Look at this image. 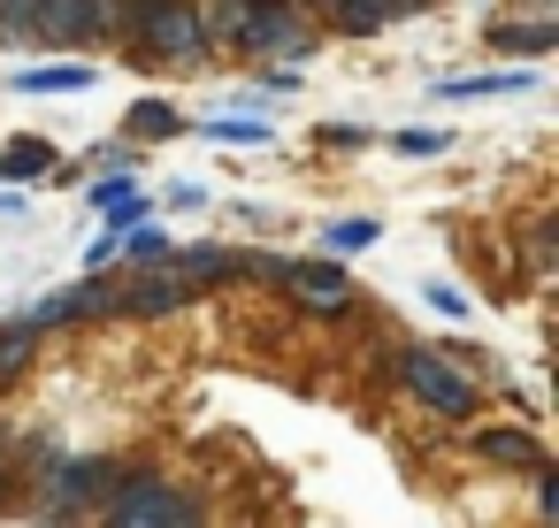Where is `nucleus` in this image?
I'll return each mask as SVG.
<instances>
[{
  "label": "nucleus",
  "instance_id": "nucleus-1",
  "mask_svg": "<svg viewBox=\"0 0 559 528\" xmlns=\"http://www.w3.org/2000/svg\"><path fill=\"white\" fill-rule=\"evenodd\" d=\"M116 32H139L154 62H192L207 55V24L192 0H116Z\"/></svg>",
  "mask_w": 559,
  "mask_h": 528
},
{
  "label": "nucleus",
  "instance_id": "nucleus-2",
  "mask_svg": "<svg viewBox=\"0 0 559 528\" xmlns=\"http://www.w3.org/2000/svg\"><path fill=\"white\" fill-rule=\"evenodd\" d=\"M399 383H406L429 413H444V421H467V413L483 406L475 375H467L452 352H437V345H399Z\"/></svg>",
  "mask_w": 559,
  "mask_h": 528
},
{
  "label": "nucleus",
  "instance_id": "nucleus-3",
  "mask_svg": "<svg viewBox=\"0 0 559 528\" xmlns=\"http://www.w3.org/2000/svg\"><path fill=\"white\" fill-rule=\"evenodd\" d=\"M238 47H246V55H269V62H307V55H314V24L292 9V0H246Z\"/></svg>",
  "mask_w": 559,
  "mask_h": 528
},
{
  "label": "nucleus",
  "instance_id": "nucleus-4",
  "mask_svg": "<svg viewBox=\"0 0 559 528\" xmlns=\"http://www.w3.org/2000/svg\"><path fill=\"white\" fill-rule=\"evenodd\" d=\"M108 528H200V505H192L177 482L139 475V482H116V497H108Z\"/></svg>",
  "mask_w": 559,
  "mask_h": 528
},
{
  "label": "nucleus",
  "instance_id": "nucleus-5",
  "mask_svg": "<svg viewBox=\"0 0 559 528\" xmlns=\"http://www.w3.org/2000/svg\"><path fill=\"white\" fill-rule=\"evenodd\" d=\"M32 32H39L47 47L108 39V32H116V0H39V9H32Z\"/></svg>",
  "mask_w": 559,
  "mask_h": 528
},
{
  "label": "nucleus",
  "instance_id": "nucleus-6",
  "mask_svg": "<svg viewBox=\"0 0 559 528\" xmlns=\"http://www.w3.org/2000/svg\"><path fill=\"white\" fill-rule=\"evenodd\" d=\"M192 299V284H185V268H177V245L162 253V261H131L123 268V299L116 307H131V314H169V307H185Z\"/></svg>",
  "mask_w": 559,
  "mask_h": 528
},
{
  "label": "nucleus",
  "instance_id": "nucleus-7",
  "mask_svg": "<svg viewBox=\"0 0 559 528\" xmlns=\"http://www.w3.org/2000/svg\"><path fill=\"white\" fill-rule=\"evenodd\" d=\"M284 291H292L307 314H345V307H353V284H345V268H330V261H284Z\"/></svg>",
  "mask_w": 559,
  "mask_h": 528
},
{
  "label": "nucleus",
  "instance_id": "nucleus-8",
  "mask_svg": "<svg viewBox=\"0 0 559 528\" xmlns=\"http://www.w3.org/2000/svg\"><path fill=\"white\" fill-rule=\"evenodd\" d=\"M47 490H55V505H85V497H108L116 490V467L108 459H62L47 475Z\"/></svg>",
  "mask_w": 559,
  "mask_h": 528
},
{
  "label": "nucleus",
  "instance_id": "nucleus-9",
  "mask_svg": "<svg viewBox=\"0 0 559 528\" xmlns=\"http://www.w3.org/2000/svg\"><path fill=\"white\" fill-rule=\"evenodd\" d=\"M177 268H185V284H192V291H215V284H238V276H246V253H223V245H185V253H177Z\"/></svg>",
  "mask_w": 559,
  "mask_h": 528
},
{
  "label": "nucleus",
  "instance_id": "nucleus-10",
  "mask_svg": "<svg viewBox=\"0 0 559 528\" xmlns=\"http://www.w3.org/2000/svg\"><path fill=\"white\" fill-rule=\"evenodd\" d=\"M475 452H483L490 467H544V444H536L528 429H483Z\"/></svg>",
  "mask_w": 559,
  "mask_h": 528
},
{
  "label": "nucleus",
  "instance_id": "nucleus-11",
  "mask_svg": "<svg viewBox=\"0 0 559 528\" xmlns=\"http://www.w3.org/2000/svg\"><path fill=\"white\" fill-rule=\"evenodd\" d=\"M177 131H185V116H177L169 100H139V108L123 116V139H131V146H162V139H177Z\"/></svg>",
  "mask_w": 559,
  "mask_h": 528
},
{
  "label": "nucleus",
  "instance_id": "nucleus-12",
  "mask_svg": "<svg viewBox=\"0 0 559 528\" xmlns=\"http://www.w3.org/2000/svg\"><path fill=\"white\" fill-rule=\"evenodd\" d=\"M93 77H100L93 62H47V70H24L16 85L24 93H93Z\"/></svg>",
  "mask_w": 559,
  "mask_h": 528
},
{
  "label": "nucleus",
  "instance_id": "nucleus-13",
  "mask_svg": "<svg viewBox=\"0 0 559 528\" xmlns=\"http://www.w3.org/2000/svg\"><path fill=\"white\" fill-rule=\"evenodd\" d=\"M47 169H55V146L47 139H9V154H0V177H9V184H32Z\"/></svg>",
  "mask_w": 559,
  "mask_h": 528
},
{
  "label": "nucleus",
  "instance_id": "nucleus-14",
  "mask_svg": "<svg viewBox=\"0 0 559 528\" xmlns=\"http://www.w3.org/2000/svg\"><path fill=\"white\" fill-rule=\"evenodd\" d=\"M490 47H498V55H528V62H536V55H551V47H559V32H551V24H498V32H490Z\"/></svg>",
  "mask_w": 559,
  "mask_h": 528
},
{
  "label": "nucleus",
  "instance_id": "nucleus-15",
  "mask_svg": "<svg viewBox=\"0 0 559 528\" xmlns=\"http://www.w3.org/2000/svg\"><path fill=\"white\" fill-rule=\"evenodd\" d=\"M32 352H39V329H32V322H0V383L24 375V368H32Z\"/></svg>",
  "mask_w": 559,
  "mask_h": 528
},
{
  "label": "nucleus",
  "instance_id": "nucleus-16",
  "mask_svg": "<svg viewBox=\"0 0 559 528\" xmlns=\"http://www.w3.org/2000/svg\"><path fill=\"white\" fill-rule=\"evenodd\" d=\"M376 238H383L376 215H345V223H330V253H360V245H376Z\"/></svg>",
  "mask_w": 559,
  "mask_h": 528
},
{
  "label": "nucleus",
  "instance_id": "nucleus-17",
  "mask_svg": "<svg viewBox=\"0 0 559 528\" xmlns=\"http://www.w3.org/2000/svg\"><path fill=\"white\" fill-rule=\"evenodd\" d=\"M528 77L521 70H506V77H452V85H437V100H467V93H521Z\"/></svg>",
  "mask_w": 559,
  "mask_h": 528
},
{
  "label": "nucleus",
  "instance_id": "nucleus-18",
  "mask_svg": "<svg viewBox=\"0 0 559 528\" xmlns=\"http://www.w3.org/2000/svg\"><path fill=\"white\" fill-rule=\"evenodd\" d=\"M330 9H337V32H353V39H376L383 32V16L368 9V0H330Z\"/></svg>",
  "mask_w": 559,
  "mask_h": 528
},
{
  "label": "nucleus",
  "instance_id": "nucleus-19",
  "mask_svg": "<svg viewBox=\"0 0 559 528\" xmlns=\"http://www.w3.org/2000/svg\"><path fill=\"white\" fill-rule=\"evenodd\" d=\"M215 139H230V146H261L269 139V123H207Z\"/></svg>",
  "mask_w": 559,
  "mask_h": 528
},
{
  "label": "nucleus",
  "instance_id": "nucleus-20",
  "mask_svg": "<svg viewBox=\"0 0 559 528\" xmlns=\"http://www.w3.org/2000/svg\"><path fill=\"white\" fill-rule=\"evenodd\" d=\"M123 238H131V261H162V253H169L162 230H123Z\"/></svg>",
  "mask_w": 559,
  "mask_h": 528
},
{
  "label": "nucleus",
  "instance_id": "nucleus-21",
  "mask_svg": "<svg viewBox=\"0 0 559 528\" xmlns=\"http://www.w3.org/2000/svg\"><path fill=\"white\" fill-rule=\"evenodd\" d=\"M536 475V513H544V528H551V513H559V482H551V467H528Z\"/></svg>",
  "mask_w": 559,
  "mask_h": 528
},
{
  "label": "nucleus",
  "instance_id": "nucleus-22",
  "mask_svg": "<svg viewBox=\"0 0 559 528\" xmlns=\"http://www.w3.org/2000/svg\"><path fill=\"white\" fill-rule=\"evenodd\" d=\"M399 154H444V131H399Z\"/></svg>",
  "mask_w": 559,
  "mask_h": 528
},
{
  "label": "nucleus",
  "instance_id": "nucleus-23",
  "mask_svg": "<svg viewBox=\"0 0 559 528\" xmlns=\"http://www.w3.org/2000/svg\"><path fill=\"white\" fill-rule=\"evenodd\" d=\"M238 16H246V0H223V9L200 16V24H207V32H238Z\"/></svg>",
  "mask_w": 559,
  "mask_h": 528
},
{
  "label": "nucleus",
  "instance_id": "nucleus-24",
  "mask_svg": "<svg viewBox=\"0 0 559 528\" xmlns=\"http://www.w3.org/2000/svg\"><path fill=\"white\" fill-rule=\"evenodd\" d=\"M421 299H429V307H437V314H467V299H460V291H444V284H429V291H421Z\"/></svg>",
  "mask_w": 559,
  "mask_h": 528
},
{
  "label": "nucleus",
  "instance_id": "nucleus-25",
  "mask_svg": "<svg viewBox=\"0 0 559 528\" xmlns=\"http://www.w3.org/2000/svg\"><path fill=\"white\" fill-rule=\"evenodd\" d=\"M368 9H376V16L391 24V16H414V9H421V0H368Z\"/></svg>",
  "mask_w": 559,
  "mask_h": 528
},
{
  "label": "nucleus",
  "instance_id": "nucleus-26",
  "mask_svg": "<svg viewBox=\"0 0 559 528\" xmlns=\"http://www.w3.org/2000/svg\"><path fill=\"white\" fill-rule=\"evenodd\" d=\"M0 505H9V452H0Z\"/></svg>",
  "mask_w": 559,
  "mask_h": 528
},
{
  "label": "nucleus",
  "instance_id": "nucleus-27",
  "mask_svg": "<svg viewBox=\"0 0 559 528\" xmlns=\"http://www.w3.org/2000/svg\"><path fill=\"white\" fill-rule=\"evenodd\" d=\"M292 9H330V0H292Z\"/></svg>",
  "mask_w": 559,
  "mask_h": 528
}]
</instances>
